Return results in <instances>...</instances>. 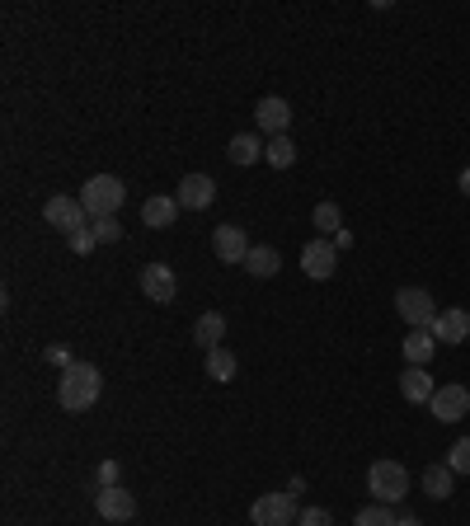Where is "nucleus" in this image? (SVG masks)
<instances>
[{
  "label": "nucleus",
  "mask_w": 470,
  "mask_h": 526,
  "mask_svg": "<svg viewBox=\"0 0 470 526\" xmlns=\"http://www.w3.org/2000/svg\"><path fill=\"white\" fill-rule=\"evenodd\" d=\"M433 339L438 343H466L470 339V310H442L438 320H433Z\"/></svg>",
  "instance_id": "4468645a"
},
{
  "label": "nucleus",
  "mask_w": 470,
  "mask_h": 526,
  "mask_svg": "<svg viewBox=\"0 0 470 526\" xmlns=\"http://www.w3.org/2000/svg\"><path fill=\"white\" fill-rule=\"evenodd\" d=\"M47 362H57V367H71V357H66L62 348H47Z\"/></svg>",
  "instance_id": "7c9ffc66"
},
{
  "label": "nucleus",
  "mask_w": 470,
  "mask_h": 526,
  "mask_svg": "<svg viewBox=\"0 0 470 526\" xmlns=\"http://www.w3.org/2000/svg\"><path fill=\"white\" fill-rule=\"evenodd\" d=\"M428 414L438 423H461L470 414V390L466 386H438V395L428 400Z\"/></svg>",
  "instance_id": "9b49d317"
},
{
  "label": "nucleus",
  "mask_w": 470,
  "mask_h": 526,
  "mask_svg": "<svg viewBox=\"0 0 470 526\" xmlns=\"http://www.w3.org/2000/svg\"><path fill=\"white\" fill-rule=\"evenodd\" d=\"M80 202H85V212H90V221L99 217H118V207H123L127 188L118 174H94V179H85V188L76 193Z\"/></svg>",
  "instance_id": "f03ea898"
},
{
  "label": "nucleus",
  "mask_w": 470,
  "mask_h": 526,
  "mask_svg": "<svg viewBox=\"0 0 470 526\" xmlns=\"http://www.w3.org/2000/svg\"><path fill=\"white\" fill-rule=\"evenodd\" d=\"M297 517H301L297 494H287V489H273V494L254 498V508H250L254 526H297Z\"/></svg>",
  "instance_id": "20e7f679"
},
{
  "label": "nucleus",
  "mask_w": 470,
  "mask_h": 526,
  "mask_svg": "<svg viewBox=\"0 0 470 526\" xmlns=\"http://www.w3.org/2000/svg\"><path fill=\"white\" fill-rule=\"evenodd\" d=\"M212 249H217L221 263H245L250 259V235L240 231V226H217V235H212Z\"/></svg>",
  "instance_id": "ddd939ff"
},
{
  "label": "nucleus",
  "mask_w": 470,
  "mask_h": 526,
  "mask_svg": "<svg viewBox=\"0 0 470 526\" xmlns=\"http://www.w3.org/2000/svg\"><path fill=\"white\" fill-rule=\"evenodd\" d=\"M400 517L391 512V503H372V508H362L358 517H353V526H395Z\"/></svg>",
  "instance_id": "393cba45"
},
{
  "label": "nucleus",
  "mask_w": 470,
  "mask_h": 526,
  "mask_svg": "<svg viewBox=\"0 0 470 526\" xmlns=\"http://www.w3.org/2000/svg\"><path fill=\"white\" fill-rule=\"evenodd\" d=\"M264 146L268 141L259 132H235L231 146H226V160L231 165H254V160H264Z\"/></svg>",
  "instance_id": "dca6fc26"
},
{
  "label": "nucleus",
  "mask_w": 470,
  "mask_h": 526,
  "mask_svg": "<svg viewBox=\"0 0 470 526\" xmlns=\"http://www.w3.org/2000/svg\"><path fill=\"white\" fill-rule=\"evenodd\" d=\"M400 395H405L409 404H428L438 395V386H433V376L423 372V367H409V372L400 376Z\"/></svg>",
  "instance_id": "6ab92c4d"
},
{
  "label": "nucleus",
  "mask_w": 470,
  "mask_h": 526,
  "mask_svg": "<svg viewBox=\"0 0 470 526\" xmlns=\"http://www.w3.org/2000/svg\"><path fill=\"white\" fill-rule=\"evenodd\" d=\"M334 268H339V249L329 245L325 235H320V240H311V245L301 249V273H306V278L329 282V278H334Z\"/></svg>",
  "instance_id": "9d476101"
},
{
  "label": "nucleus",
  "mask_w": 470,
  "mask_h": 526,
  "mask_svg": "<svg viewBox=\"0 0 470 526\" xmlns=\"http://www.w3.org/2000/svg\"><path fill=\"white\" fill-rule=\"evenodd\" d=\"M43 217H47V226H57L62 235H76V231H85V226H90V212H85V202H80V198H66V193L47 198Z\"/></svg>",
  "instance_id": "423d86ee"
},
{
  "label": "nucleus",
  "mask_w": 470,
  "mask_h": 526,
  "mask_svg": "<svg viewBox=\"0 0 470 526\" xmlns=\"http://www.w3.org/2000/svg\"><path fill=\"white\" fill-rule=\"evenodd\" d=\"M367 489L376 503H400L409 494V470L400 461H372L367 465Z\"/></svg>",
  "instance_id": "7ed1b4c3"
},
{
  "label": "nucleus",
  "mask_w": 470,
  "mask_h": 526,
  "mask_svg": "<svg viewBox=\"0 0 470 526\" xmlns=\"http://www.w3.org/2000/svg\"><path fill=\"white\" fill-rule=\"evenodd\" d=\"M395 526H423V522H419V517H414V512H405V517H400V522H395Z\"/></svg>",
  "instance_id": "473e14b6"
},
{
  "label": "nucleus",
  "mask_w": 470,
  "mask_h": 526,
  "mask_svg": "<svg viewBox=\"0 0 470 526\" xmlns=\"http://www.w3.org/2000/svg\"><path fill=\"white\" fill-rule=\"evenodd\" d=\"M141 292H146V301H156V306H170L174 296H179V278H174L170 263H146L141 268Z\"/></svg>",
  "instance_id": "6e6552de"
},
{
  "label": "nucleus",
  "mask_w": 470,
  "mask_h": 526,
  "mask_svg": "<svg viewBox=\"0 0 470 526\" xmlns=\"http://www.w3.org/2000/svg\"><path fill=\"white\" fill-rule=\"evenodd\" d=\"M395 310H400V320H405L409 329H433V320L442 315L438 301L423 292V287H400V292H395Z\"/></svg>",
  "instance_id": "39448f33"
},
{
  "label": "nucleus",
  "mask_w": 470,
  "mask_h": 526,
  "mask_svg": "<svg viewBox=\"0 0 470 526\" xmlns=\"http://www.w3.org/2000/svg\"><path fill=\"white\" fill-rule=\"evenodd\" d=\"M174 221H179V202L174 198H146L141 202V226H151V231H170Z\"/></svg>",
  "instance_id": "2eb2a0df"
},
{
  "label": "nucleus",
  "mask_w": 470,
  "mask_h": 526,
  "mask_svg": "<svg viewBox=\"0 0 470 526\" xmlns=\"http://www.w3.org/2000/svg\"><path fill=\"white\" fill-rule=\"evenodd\" d=\"M94 512H99L104 522H132V517H137V498H132V489H123V484H104V489L94 494Z\"/></svg>",
  "instance_id": "0eeeda50"
},
{
  "label": "nucleus",
  "mask_w": 470,
  "mask_h": 526,
  "mask_svg": "<svg viewBox=\"0 0 470 526\" xmlns=\"http://www.w3.org/2000/svg\"><path fill=\"white\" fill-rule=\"evenodd\" d=\"M245 268H250L254 278H273V273L282 268V254H278L273 245H254V249H250V259H245Z\"/></svg>",
  "instance_id": "4be33fe9"
},
{
  "label": "nucleus",
  "mask_w": 470,
  "mask_h": 526,
  "mask_svg": "<svg viewBox=\"0 0 470 526\" xmlns=\"http://www.w3.org/2000/svg\"><path fill=\"white\" fill-rule=\"evenodd\" d=\"M99 390H104V376L90 362H71L62 367V381H57V400H62L66 414H85L99 404Z\"/></svg>",
  "instance_id": "f257e3e1"
},
{
  "label": "nucleus",
  "mask_w": 470,
  "mask_h": 526,
  "mask_svg": "<svg viewBox=\"0 0 470 526\" xmlns=\"http://www.w3.org/2000/svg\"><path fill=\"white\" fill-rule=\"evenodd\" d=\"M235 372H240V362H235L231 348H212V353H207V376H212L217 386L235 381Z\"/></svg>",
  "instance_id": "412c9836"
},
{
  "label": "nucleus",
  "mask_w": 470,
  "mask_h": 526,
  "mask_svg": "<svg viewBox=\"0 0 470 526\" xmlns=\"http://www.w3.org/2000/svg\"><path fill=\"white\" fill-rule=\"evenodd\" d=\"M264 160L273 165V170H292V160H297V146H292V137H268Z\"/></svg>",
  "instance_id": "b1692460"
},
{
  "label": "nucleus",
  "mask_w": 470,
  "mask_h": 526,
  "mask_svg": "<svg viewBox=\"0 0 470 526\" xmlns=\"http://www.w3.org/2000/svg\"><path fill=\"white\" fill-rule=\"evenodd\" d=\"M452 489H456L452 465H428V470H423V494H433L442 503V498H452Z\"/></svg>",
  "instance_id": "aec40b11"
},
{
  "label": "nucleus",
  "mask_w": 470,
  "mask_h": 526,
  "mask_svg": "<svg viewBox=\"0 0 470 526\" xmlns=\"http://www.w3.org/2000/svg\"><path fill=\"white\" fill-rule=\"evenodd\" d=\"M174 202H179L184 212H207V207L217 202V184H212L207 174H184V179H179V193H174Z\"/></svg>",
  "instance_id": "f8f14e48"
},
{
  "label": "nucleus",
  "mask_w": 470,
  "mask_h": 526,
  "mask_svg": "<svg viewBox=\"0 0 470 526\" xmlns=\"http://www.w3.org/2000/svg\"><path fill=\"white\" fill-rule=\"evenodd\" d=\"M94 226V235L104 240V245H113V240H123V226H118V217H99V221H90Z\"/></svg>",
  "instance_id": "bb28decb"
},
{
  "label": "nucleus",
  "mask_w": 470,
  "mask_h": 526,
  "mask_svg": "<svg viewBox=\"0 0 470 526\" xmlns=\"http://www.w3.org/2000/svg\"><path fill=\"white\" fill-rule=\"evenodd\" d=\"M456 188H461V193H466V198H470V165H466V170H461V179H456Z\"/></svg>",
  "instance_id": "2f4dec72"
},
{
  "label": "nucleus",
  "mask_w": 470,
  "mask_h": 526,
  "mask_svg": "<svg viewBox=\"0 0 470 526\" xmlns=\"http://www.w3.org/2000/svg\"><path fill=\"white\" fill-rule=\"evenodd\" d=\"M311 221H315V231L325 235V240L344 231V212H339V202H320V207L311 212Z\"/></svg>",
  "instance_id": "5701e85b"
},
{
  "label": "nucleus",
  "mask_w": 470,
  "mask_h": 526,
  "mask_svg": "<svg viewBox=\"0 0 470 526\" xmlns=\"http://www.w3.org/2000/svg\"><path fill=\"white\" fill-rule=\"evenodd\" d=\"M447 465H452L456 475H470V437H461V442L447 451Z\"/></svg>",
  "instance_id": "a878e982"
},
{
  "label": "nucleus",
  "mask_w": 470,
  "mask_h": 526,
  "mask_svg": "<svg viewBox=\"0 0 470 526\" xmlns=\"http://www.w3.org/2000/svg\"><path fill=\"white\" fill-rule=\"evenodd\" d=\"M297 526H334V517H329V508H301Z\"/></svg>",
  "instance_id": "cd10ccee"
},
{
  "label": "nucleus",
  "mask_w": 470,
  "mask_h": 526,
  "mask_svg": "<svg viewBox=\"0 0 470 526\" xmlns=\"http://www.w3.org/2000/svg\"><path fill=\"white\" fill-rule=\"evenodd\" d=\"M433 353H438L433 329H409V334H405V362H409V367H428Z\"/></svg>",
  "instance_id": "a211bd4d"
},
{
  "label": "nucleus",
  "mask_w": 470,
  "mask_h": 526,
  "mask_svg": "<svg viewBox=\"0 0 470 526\" xmlns=\"http://www.w3.org/2000/svg\"><path fill=\"white\" fill-rule=\"evenodd\" d=\"M94 480H99V489H104V484H118V461H104V465H99V475H94Z\"/></svg>",
  "instance_id": "c756f323"
},
{
  "label": "nucleus",
  "mask_w": 470,
  "mask_h": 526,
  "mask_svg": "<svg viewBox=\"0 0 470 526\" xmlns=\"http://www.w3.org/2000/svg\"><path fill=\"white\" fill-rule=\"evenodd\" d=\"M66 240H71V249H76V254H90V249L99 245V235H94V226H85V231H76V235H66Z\"/></svg>",
  "instance_id": "c85d7f7f"
},
{
  "label": "nucleus",
  "mask_w": 470,
  "mask_h": 526,
  "mask_svg": "<svg viewBox=\"0 0 470 526\" xmlns=\"http://www.w3.org/2000/svg\"><path fill=\"white\" fill-rule=\"evenodd\" d=\"M221 339H226V315L221 310H203L198 325H193V343L212 353V348H221Z\"/></svg>",
  "instance_id": "f3484780"
},
{
  "label": "nucleus",
  "mask_w": 470,
  "mask_h": 526,
  "mask_svg": "<svg viewBox=\"0 0 470 526\" xmlns=\"http://www.w3.org/2000/svg\"><path fill=\"white\" fill-rule=\"evenodd\" d=\"M254 127L268 132V137H287V127H292V104L278 99V94H264V99L254 104Z\"/></svg>",
  "instance_id": "1a4fd4ad"
}]
</instances>
